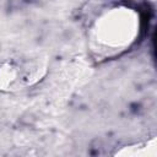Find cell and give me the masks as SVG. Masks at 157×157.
<instances>
[{"mask_svg":"<svg viewBox=\"0 0 157 157\" xmlns=\"http://www.w3.org/2000/svg\"><path fill=\"white\" fill-rule=\"evenodd\" d=\"M140 17L126 5H114L98 13L88 29L91 48L102 56L126 50L137 38Z\"/></svg>","mask_w":157,"mask_h":157,"instance_id":"1","label":"cell"},{"mask_svg":"<svg viewBox=\"0 0 157 157\" xmlns=\"http://www.w3.org/2000/svg\"><path fill=\"white\" fill-rule=\"evenodd\" d=\"M47 71V60L37 52L0 54V91L16 92L36 85Z\"/></svg>","mask_w":157,"mask_h":157,"instance_id":"2","label":"cell"}]
</instances>
